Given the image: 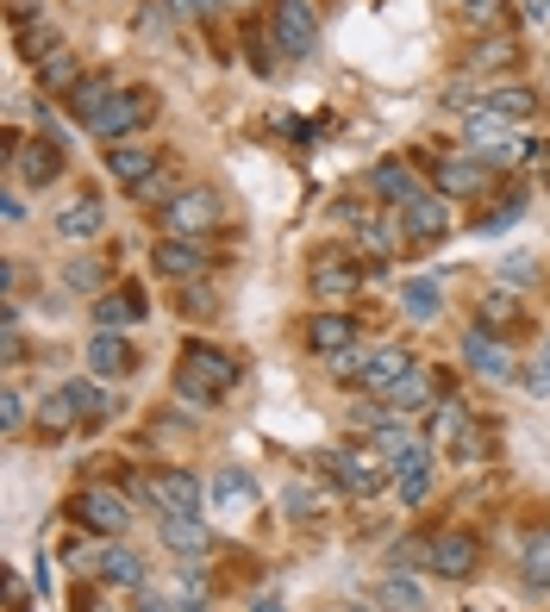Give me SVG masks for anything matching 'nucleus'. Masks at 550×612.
Returning <instances> with one entry per match:
<instances>
[{"mask_svg": "<svg viewBox=\"0 0 550 612\" xmlns=\"http://www.w3.org/2000/svg\"><path fill=\"white\" fill-rule=\"evenodd\" d=\"M238 387V363L226 357L219 345H188L182 350V369H176V394L195 406H213L219 394Z\"/></svg>", "mask_w": 550, "mask_h": 612, "instance_id": "nucleus-1", "label": "nucleus"}, {"mask_svg": "<svg viewBox=\"0 0 550 612\" xmlns=\"http://www.w3.org/2000/svg\"><path fill=\"white\" fill-rule=\"evenodd\" d=\"M326 469H332V481H338L351 500H375L382 488H388V476H394V462L382 457L375 444H344V450H332V457H326Z\"/></svg>", "mask_w": 550, "mask_h": 612, "instance_id": "nucleus-2", "label": "nucleus"}, {"mask_svg": "<svg viewBox=\"0 0 550 612\" xmlns=\"http://www.w3.org/2000/svg\"><path fill=\"white\" fill-rule=\"evenodd\" d=\"M270 39L282 57H314L319 51V20H314V0H275V20H270Z\"/></svg>", "mask_w": 550, "mask_h": 612, "instance_id": "nucleus-3", "label": "nucleus"}, {"mask_svg": "<svg viewBox=\"0 0 550 612\" xmlns=\"http://www.w3.org/2000/svg\"><path fill=\"white\" fill-rule=\"evenodd\" d=\"M219 219H226V207H219L213 188H182L169 207H163V231L169 238H200V231H213Z\"/></svg>", "mask_w": 550, "mask_h": 612, "instance_id": "nucleus-4", "label": "nucleus"}, {"mask_svg": "<svg viewBox=\"0 0 550 612\" xmlns=\"http://www.w3.org/2000/svg\"><path fill=\"white\" fill-rule=\"evenodd\" d=\"M307 287H314L319 306H344V300H356V287H363V269H356L351 256H338V250H319L314 269H307Z\"/></svg>", "mask_w": 550, "mask_h": 612, "instance_id": "nucleus-5", "label": "nucleus"}, {"mask_svg": "<svg viewBox=\"0 0 550 612\" xmlns=\"http://www.w3.org/2000/svg\"><path fill=\"white\" fill-rule=\"evenodd\" d=\"M81 569H95L100 581H113V588H144L151 581V569H144V556L125 550V544H95L88 556H76Z\"/></svg>", "mask_w": 550, "mask_h": 612, "instance_id": "nucleus-6", "label": "nucleus"}, {"mask_svg": "<svg viewBox=\"0 0 550 612\" xmlns=\"http://www.w3.org/2000/svg\"><path fill=\"white\" fill-rule=\"evenodd\" d=\"M144 500H151L157 513H195L200 481L188 476V469H151V476H144Z\"/></svg>", "mask_w": 550, "mask_h": 612, "instance_id": "nucleus-7", "label": "nucleus"}, {"mask_svg": "<svg viewBox=\"0 0 550 612\" xmlns=\"http://www.w3.org/2000/svg\"><path fill=\"white\" fill-rule=\"evenodd\" d=\"M144 119H151V95H144V88H119V95L88 119V132L95 138H125L132 125H144Z\"/></svg>", "mask_w": 550, "mask_h": 612, "instance_id": "nucleus-8", "label": "nucleus"}, {"mask_svg": "<svg viewBox=\"0 0 550 612\" xmlns=\"http://www.w3.org/2000/svg\"><path fill=\"white\" fill-rule=\"evenodd\" d=\"M413 369H419V357H413L407 345H382V350H370V363H363V375H356V382L370 387V394H382V401H388V394L407 382Z\"/></svg>", "mask_w": 550, "mask_h": 612, "instance_id": "nucleus-9", "label": "nucleus"}, {"mask_svg": "<svg viewBox=\"0 0 550 612\" xmlns=\"http://www.w3.org/2000/svg\"><path fill=\"white\" fill-rule=\"evenodd\" d=\"M432 569L444 575V581H470V575L482 569V544H475V532H438L432 537Z\"/></svg>", "mask_w": 550, "mask_h": 612, "instance_id": "nucleus-10", "label": "nucleus"}, {"mask_svg": "<svg viewBox=\"0 0 550 612\" xmlns=\"http://www.w3.org/2000/svg\"><path fill=\"white\" fill-rule=\"evenodd\" d=\"M151 263H157V275H169V282H200L213 256H207L200 238H163V244L151 250Z\"/></svg>", "mask_w": 550, "mask_h": 612, "instance_id": "nucleus-11", "label": "nucleus"}, {"mask_svg": "<svg viewBox=\"0 0 550 612\" xmlns=\"http://www.w3.org/2000/svg\"><path fill=\"white\" fill-rule=\"evenodd\" d=\"M76 518L88 525V532H107L119 537L125 525H132V506L113 494V488H88V494H76Z\"/></svg>", "mask_w": 550, "mask_h": 612, "instance_id": "nucleus-12", "label": "nucleus"}, {"mask_svg": "<svg viewBox=\"0 0 550 612\" xmlns=\"http://www.w3.org/2000/svg\"><path fill=\"white\" fill-rule=\"evenodd\" d=\"M463 357H470V369L482 382H513V357L501 338H488V326H475L470 338H463Z\"/></svg>", "mask_w": 550, "mask_h": 612, "instance_id": "nucleus-13", "label": "nucleus"}, {"mask_svg": "<svg viewBox=\"0 0 550 612\" xmlns=\"http://www.w3.org/2000/svg\"><path fill=\"white\" fill-rule=\"evenodd\" d=\"M482 188H488V156H438V194L470 200Z\"/></svg>", "mask_w": 550, "mask_h": 612, "instance_id": "nucleus-14", "label": "nucleus"}, {"mask_svg": "<svg viewBox=\"0 0 550 612\" xmlns=\"http://www.w3.org/2000/svg\"><path fill=\"white\" fill-rule=\"evenodd\" d=\"M400 226H407L413 244H438L451 231V212H444V194H419L413 207H400Z\"/></svg>", "mask_w": 550, "mask_h": 612, "instance_id": "nucleus-15", "label": "nucleus"}, {"mask_svg": "<svg viewBox=\"0 0 550 612\" xmlns=\"http://www.w3.org/2000/svg\"><path fill=\"white\" fill-rule=\"evenodd\" d=\"M394 481H400V506H419L432 488V438H419L407 457H394Z\"/></svg>", "mask_w": 550, "mask_h": 612, "instance_id": "nucleus-16", "label": "nucleus"}, {"mask_svg": "<svg viewBox=\"0 0 550 612\" xmlns=\"http://www.w3.org/2000/svg\"><path fill=\"white\" fill-rule=\"evenodd\" d=\"M307 350L332 363V357H344V350H356V326H351V319H344V313H314V319H307Z\"/></svg>", "mask_w": 550, "mask_h": 612, "instance_id": "nucleus-17", "label": "nucleus"}, {"mask_svg": "<svg viewBox=\"0 0 550 612\" xmlns=\"http://www.w3.org/2000/svg\"><path fill=\"white\" fill-rule=\"evenodd\" d=\"M88 375H95V382L132 375V345H125L119 331H95V338H88Z\"/></svg>", "mask_w": 550, "mask_h": 612, "instance_id": "nucleus-18", "label": "nucleus"}, {"mask_svg": "<svg viewBox=\"0 0 550 612\" xmlns=\"http://www.w3.org/2000/svg\"><path fill=\"white\" fill-rule=\"evenodd\" d=\"M338 212H344V226H351L356 250H363L370 263H382V256L394 250V226H388V219H375L370 207H338Z\"/></svg>", "mask_w": 550, "mask_h": 612, "instance_id": "nucleus-19", "label": "nucleus"}, {"mask_svg": "<svg viewBox=\"0 0 550 612\" xmlns=\"http://www.w3.org/2000/svg\"><path fill=\"white\" fill-rule=\"evenodd\" d=\"M163 544H169V550L176 556H188V562H200V556L213 550V537H207V525H200L195 513H163Z\"/></svg>", "mask_w": 550, "mask_h": 612, "instance_id": "nucleus-20", "label": "nucleus"}, {"mask_svg": "<svg viewBox=\"0 0 550 612\" xmlns=\"http://www.w3.org/2000/svg\"><path fill=\"white\" fill-rule=\"evenodd\" d=\"M13 170H20V182L25 188H51V182H57L63 175V144H25L20 156H13Z\"/></svg>", "mask_w": 550, "mask_h": 612, "instance_id": "nucleus-21", "label": "nucleus"}, {"mask_svg": "<svg viewBox=\"0 0 550 612\" xmlns=\"http://www.w3.org/2000/svg\"><path fill=\"white\" fill-rule=\"evenodd\" d=\"M144 319V294L138 287H119V294H100L95 300V331H125Z\"/></svg>", "mask_w": 550, "mask_h": 612, "instance_id": "nucleus-22", "label": "nucleus"}, {"mask_svg": "<svg viewBox=\"0 0 550 612\" xmlns=\"http://www.w3.org/2000/svg\"><path fill=\"white\" fill-rule=\"evenodd\" d=\"M100 226H107L100 194H76V200L57 212V231H63V238H100Z\"/></svg>", "mask_w": 550, "mask_h": 612, "instance_id": "nucleus-23", "label": "nucleus"}, {"mask_svg": "<svg viewBox=\"0 0 550 612\" xmlns=\"http://www.w3.org/2000/svg\"><path fill=\"white\" fill-rule=\"evenodd\" d=\"M107 170H113V182H119V188H144V182H151V175L163 170V156L138 151V144H119V151L107 156Z\"/></svg>", "mask_w": 550, "mask_h": 612, "instance_id": "nucleus-24", "label": "nucleus"}, {"mask_svg": "<svg viewBox=\"0 0 550 612\" xmlns=\"http://www.w3.org/2000/svg\"><path fill=\"white\" fill-rule=\"evenodd\" d=\"M370 182H375V194H382V200H394V207H413V200H419V175L407 170V163H375L370 170Z\"/></svg>", "mask_w": 550, "mask_h": 612, "instance_id": "nucleus-25", "label": "nucleus"}, {"mask_svg": "<svg viewBox=\"0 0 550 612\" xmlns=\"http://www.w3.org/2000/svg\"><path fill=\"white\" fill-rule=\"evenodd\" d=\"M81 81H88V76H81V57H76V51H57V57L38 63V88H44V95H76Z\"/></svg>", "mask_w": 550, "mask_h": 612, "instance_id": "nucleus-26", "label": "nucleus"}, {"mask_svg": "<svg viewBox=\"0 0 550 612\" xmlns=\"http://www.w3.org/2000/svg\"><path fill=\"white\" fill-rule=\"evenodd\" d=\"M519 575H526L531 593H550V525L526 537V550H519Z\"/></svg>", "mask_w": 550, "mask_h": 612, "instance_id": "nucleus-27", "label": "nucleus"}, {"mask_svg": "<svg viewBox=\"0 0 550 612\" xmlns=\"http://www.w3.org/2000/svg\"><path fill=\"white\" fill-rule=\"evenodd\" d=\"M507 125H513V119H501L494 107H482V113H463V132H470L475 151H507V144H513Z\"/></svg>", "mask_w": 550, "mask_h": 612, "instance_id": "nucleus-28", "label": "nucleus"}, {"mask_svg": "<svg viewBox=\"0 0 550 612\" xmlns=\"http://www.w3.org/2000/svg\"><path fill=\"white\" fill-rule=\"evenodd\" d=\"M213 500L226 506V513H251V500H256V481L244 476V469H219L213 476Z\"/></svg>", "mask_w": 550, "mask_h": 612, "instance_id": "nucleus-29", "label": "nucleus"}, {"mask_svg": "<svg viewBox=\"0 0 550 612\" xmlns=\"http://www.w3.org/2000/svg\"><path fill=\"white\" fill-rule=\"evenodd\" d=\"M438 300H444V287H438L432 275H413V282L400 287V306H407V319H419V326L438 319Z\"/></svg>", "mask_w": 550, "mask_h": 612, "instance_id": "nucleus-30", "label": "nucleus"}, {"mask_svg": "<svg viewBox=\"0 0 550 612\" xmlns=\"http://www.w3.org/2000/svg\"><path fill=\"white\" fill-rule=\"evenodd\" d=\"M382 612H426V593L413 588L407 569H394L388 581H382Z\"/></svg>", "mask_w": 550, "mask_h": 612, "instance_id": "nucleus-31", "label": "nucleus"}, {"mask_svg": "<svg viewBox=\"0 0 550 612\" xmlns=\"http://www.w3.org/2000/svg\"><path fill=\"white\" fill-rule=\"evenodd\" d=\"M119 95V88H113V81H81V88H76V95H69V113H76L81 119V132H88V119H95L100 113V107H107V100H113Z\"/></svg>", "mask_w": 550, "mask_h": 612, "instance_id": "nucleus-32", "label": "nucleus"}, {"mask_svg": "<svg viewBox=\"0 0 550 612\" xmlns=\"http://www.w3.org/2000/svg\"><path fill=\"white\" fill-rule=\"evenodd\" d=\"M457 20L470 25V32H501L507 25V0H463Z\"/></svg>", "mask_w": 550, "mask_h": 612, "instance_id": "nucleus-33", "label": "nucleus"}, {"mask_svg": "<svg viewBox=\"0 0 550 612\" xmlns=\"http://www.w3.org/2000/svg\"><path fill=\"white\" fill-rule=\"evenodd\" d=\"M482 107H494L501 119H531V113H538V95H531V88H494Z\"/></svg>", "mask_w": 550, "mask_h": 612, "instance_id": "nucleus-34", "label": "nucleus"}, {"mask_svg": "<svg viewBox=\"0 0 550 612\" xmlns=\"http://www.w3.org/2000/svg\"><path fill=\"white\" fill-rule=\"evenodd\" d=\"M63 394H69V406H76V419H100V413L113 406V401H107V387H100V382H69V387H63Z\"/></svg>", "mask_w": 550, "mask_h": 612, "instance_id": "nucleus-35", "label": "nucleus"}, {"mask_svg": "<svg viewBox=\"0 0 550 612\" xmlns=\"http://www.w3.org/2000/svg\"><path fill=\"white\" fill-rule=\"evenodd\" d=\"M426 394H432V375H426V369H413L407 382L388 394V406H394V413H419V401H426Z\"/></svg>", "mask_w": 550, "mask_h": 612, "instance_id": "nucleus-36", "label": "nucleus"}, {"mask_svg": "<svg viewBox=\"0 0 550 612\" xmlns=\"http://www.w3.org/2000/svg\"><path fill=\"white\" fill-rule=\"evenodd\" d=\"M20 51H25L32 63H44V57H57L63 44H57V32H51V25H32V20H25V25H20Z\"/></svg>", "mask_w": 550, "mask_h": 612, "instance_id": "nucleus-37", "label": "nucleus"}, {"mask_svg": "<svg viewBox=\"0 0 550 612\" xmlns=\"http://www.w3.org/2000/svg\"><path fill=\"white\" fill-rule=\"evenodd\" d=\"M132 194H138V207H157V212H163L182 188H176V175H169V170H157L151 182H144V188H132Z\"/></svg>", "mask_w": 550, "mask_h": 612, "instance_id": "nucleus-38", "label": "nucleus"}, {"mask_svg": "<svg viewBox=\"0 0 550 612\" xmlns=\"http://www.w3.org/2000/svg\"><path fill=\"white\" fill-rule=\"evenodd\" d=\"M451 444H457V457H463V462H482V457L494 450V438L482 431V425H463V431H457Z\"/></svg>", "mask_w": 550, "mask_h": 612, "instance_id": "nucleus-39", "label": "nucleus"}, {"mask_svg": "<svg viewBox=\"0 0 550 612\" xmlns=\"http://www.w3.org/2000/svg\"><path fill=\"white\" fill-rule=\"evenodd\" d=\"M388 556H394V569H419V562H432V537H400Z\"/></svg>", "mask_w": 550, "mask_h": 612, "instance_id": "nucleus-40", "label": "nucleus"}, {"mask_svg": "<svg viewBox=\"0 0 550 612\" xmlns=\"http://www.w3.org/2000/svg\"><path fill=\"white\" fill-rule=\"evenodd\" d=\"M507 63H519V44L513 39H488L475 51V69H507Z\"/></svg>", "mask_w": 550, "mask_h": 612, "instance_id": "nucleus-41", "label": "nucleus"}, {"mask_svg": "<svg viewBox=\"0 0 550 612\" xmlns=\"http://www.w3.org/2000/svg\"><path fill=\"white\" fill-rule=\"evenodd\" d=\"M38 419H44V431H69V425H76V406H69V394H51V401L38 406Z\"/></svg>", "mask_w": 550, "mask_h": 612, "instance_id": "nucleus-42", "label": "nucleus"}, {"mask_svg": "<svg viewBox=\"0 0 550 612\" xmlns=\"http://www.w3.org/2000/svg\"><path fill=\"white\" fill-rule=\"evenodd\" d=\"M513 319H519V300H513V294H488V300H482V326H513Z\"/></svg>", "mask_w": 550, "mask_h": 612, "instance_id": "nucleus-43", "label": "nucleus"}, {"mask_svg": "<svg viewBox=\"0 0 550 612\" xmlns=\"http://www.w3.org/2000/svg\"><path fill=\"white\" fill-rule=\"evenodd\" d=\"M182 313H188V319H195V313H219V294L207 282H188L182 287Z\"/></svg>", "mask_w": 550, "mask_h": 612, "instance_id": "nucleus-44", "label": "nucleus"}, {"mask_svg": "<svg viewBox=\"0 0 550 612\" xmlns=\"http://www.w3.org/2000/svg\"><path fill=\"white\" fill-rule=\"evenodd\" d=\"M0 419H7V431H20V425H25V387H20V382L7 387V401H0Z\"/></svg>", "mask_w": 550, "mask_h": 612, "instance_id": "nucleus-45", "label": "nucleus"}, {"mask_svg": "<svg viewBox=\"0 0 550 612\" xmlns=\"http://www.w3.org/2000/svg\"><path fill=\"white\" fill-rule=\"evenodd\" d=\"M282 506H288V518H295V513H300V518H314V513H319V500L307 494V488H288V494H282Z\"/></svg>", "mask_w": 550, "mask_h": 612, "instance_id": "nucleus-46", "label": "nucleus"}, {"mask_svg": "<svg viewBox=\"0 0 550 612\" xmlns=\"http://www.w3.org/2000/svg\"><path fill=\"white\" fill-rule=\"evenodd\" d=\"M526 387H531V394H550V345H544V357L526 369Z\"/></svg>", "mask_w": 550, "mask_h": 612, "instance_id": "nucleus-47", "label": "nucleus"}, {"mask_svg": "<svg viewBox=\"0 0 550 612\" xmlns=\"http://www.w3.org/2000/svg\"><path fill=\"white\" fill-rule=\"evenodd\" d=\"M519 212H526V207H519V200H507V207L494 212V219H482V238H494V231H507L513 219H519Z\"/></svg>", "mask_w": 550, "mask_h": 612, "instance_id": "nucleus-48", "label": "nucleus"}, {"mask_svg": "<svg viewBox=\"0 0 550 612\" xmlns=\"http://www.w3.org/2000/svg\"><path fill=\"white\" fill-rule=\"evenodd\" d=\"M69 287H100V263H76L69 269Z\"/></svg>", "mask_w": 550, "mask_h": 612, "instance_id": "nucleus-49", "label": "nucleus"}, {"mask_svg": "<svg viewBox=\"0 0 550 612\" xmlns=\"http://www.w3.org/2000/svg\"><path fill=\"white\" fill-rule=\"evenodd\" d=\"M0 212H7V226H20V219H25V200H20V194H7V200H0Z\"/></svg>", "mask_w": 550, "mask_h": 612, "instance_id": "nucleus-50", "label": "nucleus"}, {"mask_svg": "<svg viewBox=\"0 0 550 612\" xmlns=\"http://www.w3.org/2000/svg\"><path fill=\"white\" fill-rule=\"evenodd\" d=\"M526 20L531 25H550V0H526Z\"/></svg>", "mask_w": 550, "mask_h": 612, "instance_id": "nucleus-51", "label": "nucleus"}, {"mask_svg": "<svg viewBox=\"0 0 550 612\" xmlns=\"http://www.w3.org/2000/svg\"><path fill=\"white\" fill-rule=\"evenodd\" d=\"M138 612H163V600L151 588H138Z\"/></svg>", "mask_w": 550, "mask_h": 612, "instance_id": "nucleus-52", "label": "nucleus"}, {"mask_svg": "<svg viewBox=\"0 0 550 612\" xmlns=\"http://www.w3.org/2000/svg\"><path fill=\"white\" fill-rule=\"evenodd\" d=\"M213 7H226V0H188V13H213Z\"/></svg>", "mask_w": 550, "mask_h": 612, "instance_id": "nucleus-53", "label": "nucleus"}, {"mask_svg": "<svg viewBox=\"0 0 550 612\" xmlns=\"http://www.w3.org/2000/svg\"><path fill=\"white\" fill-rule=\"evenodd\" d=\"M256 612H282V600H256Z\"/></svg>", "mask_w": 550, "mask_h": 612, "instance_id": "nucleus-54", "label": "nucleus"}, {"mask_svg": "<svg viewBox=\"0 0 550 612\" xmlns=\"http://www.w3.org/2000/svg\"><path fill=\"white\" fill-rule=\"evenodd\" d=\"M338 612H382V606H338Z\"/></svg>", "mask_w": 550, "mask_h": 612, "instance_id": "nucleus-55", "label": "nucleus"}, {"mask_svg": "<svg viewBox=\"0 0 550 612\" xmlns=\"http://www.w3.org/2000/svg\"><path fill=\"white\" fill-rule=\"evenodd\" d=\"M226 7H244V0H226Z\"/></svg>", "mask_w": 550, "mask_h": 612, "instance_id": "nucleus-56", "label": "nucleus"}, {"mask_svg": "<svg viewBox=\"0 0 550 612\" xmlns=\"http://www.w3.org/2000/svg\"><path fill=\"white\" fill-rule=\"evenodd\" d=\"M470 612H482V606H470Z\"/></svg>", "mask_w": 550, "mask_h": 612, "instance_id": "nucleus-57", "label": "nucleus"}]
</instances>
